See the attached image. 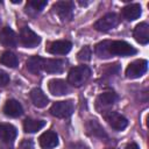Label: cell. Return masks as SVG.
I'll use <instances>...</instances> for the list:
<instances>
[{
    "mask_svg": "<svg viewBox=\"0 0 149 149\" xmlns=\"http://www.w3.org/2000/svg\"><path fill=\"white\" fill-rule=\"evenodd\" d=\"M45 6H47L45 0H30L27 2V9L29 8V10H34L35 13L41 12Z\"/></svg>",
    "mask_w": 149,
    "mask_h": 149,
    "instance_id": "24",
    "label": "cell"
},
{
    "mask_svg": "<svg viewBox=\"0 0 149 149\" xmlns=\"http://www.w3.org/2000/svg\"><path fill=\"white\" fill-rule=\"evenodd\" d=\"M45 122L43 120H35V119H26L23 121V129L26 133H36L42 127H44Z\"/></svg>",
    "mask_w": 149,
    "mask_h": 149,
    "instance_id": "21",
    "label": "cell"
},
{
    "mask_svg": "<svg viewBox=\"0 0 149 149\" xmlns=\"http://www.w3.org/2000/svg\"><path fill=\"white\" fill-rule=\"evenodd\" d=\"M0 43L3 47H15L17 43L16 34L9 27H5L0 30Z\"/></svg>",
    "mask_w": 149,
    "mask_h": 149,
    "instance_id": "14",
    "label": "cell"
},
{
    "mask_svg": "<svg viewBox=\"0 0 149 149\" xmlns=\"http://www.w3.org/2000/svg\"><path fill=\"white\" fill-rule=\"evenodd\" d=\"M107 52H108L109 56L114 55V56H123V57H126V56L135 55L137 51L133 45H130L129 43H127L125 41H112V42L108 41Z\"/></svg>",
    "mask_w": 149,
    "mask_h": 149,
    "instance_id": "2",
    "label": "cell"
},
{
    "mask_svg": "<svg viewBox=\"0 0 149 149\" xmlns=\"http://www.w3.org/2000/svg\"><path fill=\"white\" fill-rule=\"evenodd\" d=\"M91 76V70L88 66L86 65H79L76 68H72L69 71L68 74V81L69 84H71L72 86L79 87L83 84H85L87 81V79Z\"/></svg>",
    "mask_w": 149,
    "mask_h": 149,
    "instance_id": "1",
    "label": "cell"
},
{
    "mask_svg": "<svg viewBox=\"0 0 149 149\" xmlns=\"http://www.w3.org/2000/svg\"><path fill=\"white\" fill-rule=\"evenodd\" d=\"M133 36L136 42L140 44H147L149 42V26L147 22H141L139 23L133 33Z\"/></svg>",
    "mask_w": 149,
    "mask_h": 149,
    "instance_id": "11",
    "label": "cell"
},
{
    "mask_svg": "<svg viewBox=\"0 0 149 149\" xmlns=\"http://www.w3.org/2000/svg\"><path fill=\"white\" fill-rule=\"evenodd\" d=\"M16 128L10 123H0V140L3 142H12L16 137Z\"/></svg>",
    "mask_w": 149,
    "mask_h": 149,
    "instance_id": "18",
    "label": "cell"
},
{
    "mask_svg": "<svg viewBox=\"0 0 149 149\" xmlns=\"http://www.w3.org/2000/svg\"><path fill=\"white\" fill-rule=\"evenodd\" d=\"M0 63L8 68H16L19 64V59L15 54H13L10 51H5L0 56Z\"/></svg>",
    "mask_w": 149,
    "mask_h": 149,
    "instance_id": "23",
    "label": "cell"
},
{
    "mask_svg": "<svg viewBox=\"0 0 149 149\" xmlns=\"http://www.w3.org/2000/svg\"><path fill=\"white\" fill-rule=\"evenodd\" d=\"M48 88L54 95H64L70 92L69 84L63 79H51L48 83Z\"/></svg>",
    "mask_w": 149,
    "mask_h": 149,
    "instance_id": "9",
    "label": "cell"
},
{
    "mask_svg": "<svg viewBox=\"0 0 149 149\" xmlns=\"http://www.w3.org/2000/svg\"><path fill=\"white\" fill-rule=\"evenodd\" d=\"M141 13H142V9L139 3H130V5L125 6L121 9V15L127 21H134V20L139 19Z\"/></svg>",
    "mask_w": 149,
    "mask_h": 149,
    "instance_id": "15",
    "label": "cell"
},
{
    "mask_svg": "<svg viewBox=\"0 0 149 149\" xmlns=\"http://www.w3.org/2000/svg\"><path fill=\"white\" fill-rule=\"evenodd\" d=\"M64 66L63 59H43V70L48 73H59L64 70Z\"/></svg>",
    "mask_w": 149,
    "mask_h": 149,
    "instance_id": "17",
    "label": "cell"
},
{
    "mask_svg": "<svg viewBox=\"0 0 149 149\" xmlns=\"http://www.w3.org/2000/svg\"><path fill=\"white\" fill-rule=\"evenodd\" d=\"M147 69H148V62L146 59H136L127 66L126 76H127V78L135 79V78L143 76L146 73Z\"/></svg>",
    "mask_w": 149,
    "mask_h": 149,
    "instance_id": "6",
    "label": "cell"
},
{
    "mask_svg": "<svg viewBox=\"0 0 149 149\" xmlns=\"http://www.w3.org/2000/svg\"><path fill=\"white\" fill-rule=\"evenodd\" d=\"M8 83H9V76L5 71L0 70V87L6 86Z\"/></svg>",
    "mask_w": 149,
    "mask_h": 149,
    "instance_id": "26",
    "label": "cell"
},
{
    "mask_svg": "<svg viewBox=\"0 0 149 149\" xmlns=\"http://www.w3.org/2000/svg\"><path fill=\"white\" fill-rule=\"evenodd\" d=\"M29 97H30V100H31V102H33V105L35 106V107H37V108H43V107H45L47 106V104H48V97L44 94V92L41 90V88H38V87H35V88H33L31 91H30V93H29Z\"/></svg>",
    "mask_w": 149,
    "mask_h": 149,
    "instance_id": "16",
    "label": "cell"
},
{
    "mask_svg": "<svg viewBox=\"0 0 149 149\" xmlns=\"http://www.w3.org/2000/svg\"><path fill=\"white\" fill-rule=\"evenodd\" d=\"M19 41L20 43L26 47V48H35L37 47V44H40L41 38L40 36L33 31L30 28L28 27H23L20 30V35H19Z\"/></svg>",
    "mask_w": 149,
    "mask_h": 149,
    "instance_id": "5",
    "label": "cell"
},
{
    "mask_svg": "<svg viewBox=\"0 0 149 149\" xmlns=\"http://www.w3.org/2000/svg\"><path fill=\"white\" fill-rule=\"evenodd\" d=\"M104 116H105V120L107 121V123L115 130H122L128 125L127 119L116 112H108Z\"/></svg>",
    "mask_w": 149,
    "mask_h": 149,
    "instance_id": "8",
    "label": "cell"
},
{
    "mask_svg": "<svg viewBox=\"0 0 149 149\" xmlns=\"http://www.w3.org/2000/svg\"><path fill=\"white\" fill-rule=\"evenodd\" d=\"M54 12L61 17L62 21L70 20L73 13V2L72 1H58L52 6Z\"/></svg>",
    "mask_w": 149,
    "mask_h": 149,
    "instance_id": "7",
    "label": "cell"
},
{
    "mask_svg": "<svg viewBox=\"0 0 149 149\" xmlns=\"http://www.w3.org/2000/svg\"><path fill=\"white\" fill-rule=\"evenodd\" d=\"M107 149H113V148H107Z\"/></svg>",
    "mask_w": 149,
    "mask_h": 149,
    "instance_id": "28",
    "label": "cell"
},
{
    "mask_svg": "<svg viewBox=\"0 0 149 149\" xmlns=\"http://www.w3.org/2000/svg\"><path fill=\"white\" fill-rule=\"evenodd\" d=\"M125 149H140V148H139V146L136 143H129V144L126 146Z\"/></svg>",
    "mask_w": 149,
    "mask_h": 149,
    "instance_id": "27",
    "label": "cell"
},
{
    "mask_svg": "<svg viewBox=\"0 0 149 149\" xmlns=\"http://www.w3.org/2000/svg\"><path fill=\"white\" fill-rule=\"evenodd\" d=\"M27 70L31 73H40L41 70H43V58H41L40 56H31L27 59Z\"/></svg>",
    "mask_w": 149,
    "mask_h": 149,
    "instance_id": "20",
    "label": "cell"
},
{
    "mask_svg": "<svg viewBox=\"0 0 149 149\" xmlns=\"http://www.w3.org/2000/svg\"><path fill=\"white\" fill-rule=\"evenodd\" d=\"M40 146L43 148V149H52L55 148L57 144H58V137H57V134L52 130H47L44 132L40 139Z\"/></svg>",
    "mask_w": 149,
    "mask_h": 149,
    "instance_id": "12",
    "label": "cell"
},
{
    "mask_svg": "<svg viewBox=\"0 0 149 149\" xmlns=\"http://www.w3.org/2000/svg\"><path fill=\"white\" fill-rule=\"evenodd\" d=\"M116 100H118V94L114 93L113 91H107V92H104L98 95L97 105L102 106V107H108V106H112L113 104H115Z\"/></svg>",
    "mask_w": 149,
    "mask_h": 149,
    "instance_id": "19",
    "label": "cell"
},
{
    "mask_svg": "<svg viewBox=\"0 0 149 149\" xmlns=\"http://www.w3.org/2000/svg\"><path fill=\"white\" fill-rule=\"evenodd\" d=\"M73 108H74V106H73V102L71 100L56 101L50 107V113H51V115H54L56 118L65 119V118H69L72 114Z\"/></svg>",
    "mask_w": 149,
    "mask_h": 149,
    "instance_id": "3",
    "label": "cell"
},
{
    "mask_svg": "<svg viewBox=\"0 0 149 149\" xmlns=\"http://www.w3.org/2000/svg\"><path fill=\"white\" fill-rule=\"evenodd\" d=\"M120 22L119 16L115 13H107L104 16H101L95 23H94V28L98 31H107L113 29L114 27H116Z\"/></svg>",
    "mask_w": 149,
    "mask_h": 149,
    "instance_id": "4",
    "label": "cell"
},
{
    "mask_svg": "<svg viewBox=\"0 0 149 149\" xmlns=\"http://www.w3.org/2000/svg\"><path fill=\"white\" fill-rule=\"evenodd\" d=\"M71 48H72L71 42L66 40H61V41H55L50 43L47 50L52 55H65L71 50Z\"/></svg>",
    "mask_w": 149,
    "mask_h": 149,
    "instance_id": "10",
    "label": "cell"
},
{
    "mask_svg": "<svg viewBox=\"0 0 149 149\" xmlns=\"http://www.w3.org/2000/svg\"><path fill=\"white\" fill-rule=\"evenodd\" d=\"M91 56H92V51L90 49V47H84L79 50V52L77 54V58L80 61V62H87L91 59Z\"/></svg>",
    "mask_w": 149,
    "mask_h": 149,
    "instance_id": "25",
    "label": "cell"
},
{
    "mask_svg": "<svg viewBox=\"0 0 149 149\" xmlns=\"http://www.w3.org/2000/svg\"><path fill=\"white\" fill-rule=\"evenodd\" d=\"M86 128L88 130V133L93 136H97V137H106V133L104 130V128L100 126V123L97 121V120H90L86 125Z\"/></svg>",
    "mask_w": 149,
    "mask_h": 149,
    "instance_id": "22",
    "label": "cell"
},
{
    "mask_svg": "<svg viewBox=\"0 0 149 149\" xmlns=\"http://www.w3.org/2000/svg\"><path fill=\"white\" fill-rule=\"evenodd\" d=\"M0 23H1V21H0Z\"/></svg>",
    "mask_w": 149,
    "mask_h": 149,
    "instance_id": "29",
    "label": "cell"
},
{
    "mask_svg": "<svg viewBox=\"0 0 149 149\" xmlns=\"http://www.w3.org/2000/svg\"><path fill=\"white\" fill-rule=\"evenodd\" d=\"M3 113H5V115L10 116V118H17L23 113V108L17 100L9 99L6 101V104L3 106Z\"/></svg>",
    "mask_w": 149,
    "mask_h": 149,
    "instance_id": "13",
    "label": "cell"
}]
</instances>
